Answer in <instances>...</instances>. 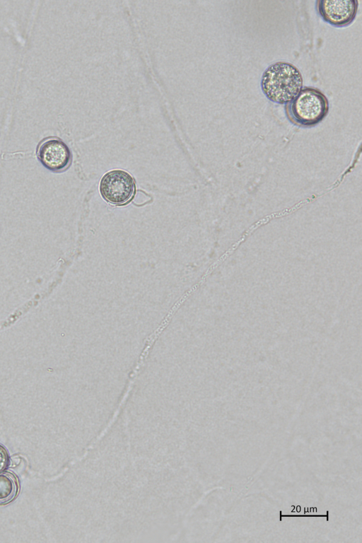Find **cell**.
Here are the masks:
<instances>
[{"mask_svg": "<svg viewBox=\"0 0 362 543\" xmlns=\"http://www.w3.org/2000/svg\"><path fill=\"white\" fill-rule=\"evenodd\" d=\"M358 4L355 0H320L316 7L325 21L336 27H344L355 19Z\"/></svg>", "mask_w": 362, "mask_h": 543, "instance_id": "5", "label": "cell"}, {"mask_svg": "<svg viewBox=\"0 0 362 543\" xmlns=\"http://www.w3.org/2000/svg\"><path fill=\"white\" fill-rule=\"evenodd\" d=\"M37 156L41 164L52 172H62L71 163L72 154L68 146L60 139L49 137L44 139L37 149Z\"/></svg>", "mask_w": 362, "mask_h": 543, "instance_id": "4", "label": "cell"}, {"mask_svg": "<svg viewBox=\"0 0 362 543\" xmlns=\"http://www.w3.org/2000/svg\"><path fill=\"white\" fill-rule=\"evenodd\" d=\"M10 464V455L7 449L0 443V473L4 471Z\"/></svg>", "mask_w": 362, "mask_h": 543, "instance_id": "7", "label": "cell"}, {"mask_svg": "<svg viewBox=\"0 0 362 543\" xmlns=\"http://www.w3.org/2000/svg\"><path fill=\"white\" fill-rule=\"evenodd\" d=\"M19 492L18 478L11 472L0 473V506L12 502Z\"/></svg>", "mask_w": 362, "mask_h": 543, "instance_id": "6", "label": "cell"}, {"mask_svg": "<svg viewBox=\"0 0 362 543\" xmlns=\"http://www.w3.org/2000/svg\"><path fill=\"white\" fill-rule=\"evenodd\" d=\"M99 189L106 202L112 205L122 206L132 199L136 192V185L134 177L129 173L117 169L103 176Z\"/></svg>", "mask_w": 362, "mask_h": 543, "instance_id": "3", "label": "cell"}, {"mask_svg": "<svg viewBox=\"0 0 362 543\" xmlns=\"http://www.w3.org/2000/svg\"><path fill=\"white\" fill-rule=\"evenodd\" d=\"M261 86L269 100L285 104L299 93L303 86V78L295 66L279 62L269 66L264 72Z\"/></svg>", "mask_w": 362, "mask_h": 543, "instance_id": "1", "label": "cell"}, {"mask_svg": "<svg viewBox=\"0 0 362 543\" xmlns=\"http://www.w3.org/2000/svg\"><path fill=\"white\" fill-rule=\"evenodd\" d=\"M289 120L303 127H310L320 123L327 115L329 103L319 90L306 87L286 105Z\"/></svg>", "mask_w": 362, "mask_h": 543, "instance_id": "2", "label": "cell"}]
</instances>
